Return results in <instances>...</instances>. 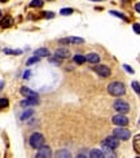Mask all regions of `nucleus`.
Here are the masks:
<instances>
[{
    "label": "nucleus",
    "instance_id": "1",
    "mask_svg": "<svg viewBox=\"0 0 140 158\" xmlns=\"http://www.w3.org/2000/svg\"><path fill=\"white\" fill-rule=\"evenodd\" d=\"M108 92L112 96L118 97V96H122L126 94V87L122 82H112L108 85Z\"/></svg>",
    "mask_w": 140,
    "mask_h": 158
},
{
    "label": "nucleus",
    "instance_id": "2",
    "mask_svg": "<svg viewBox=\"0 0 140 158\" xmlns=\"http://www.w3.org/2000/svg\"><path fill=\"white\" fill-rule=\"evenodd\" d=\"M29 143H30V145L31 148H34V149H39L40 147L44 145V136L42 134H39V132H34L31 136H30V139H29Z\"/></svg>",
    "mask_w": 140,
    "mask_h": 158
},
{
    "label": "nucleus",
    "instance_id": "3",
    "mask_svg": "<svg viewBox=\"0 0 140 158\" xmlns=\"http://www.w3.org/2000/svg\"><path fill=\"white\" fill-rule=\"evenodd\" d=\"M113 108H114L116 111H118V113L126 114V113H129V110H130V105L127 101L122 100V98H118V100H116L114 104H113Z\"/></svg>",
    "mask_w": 140,
    "mask_h": 158
},
{
    "label": "nucleus",
    "instance_id": "4",
    "mask_svg": "<svg viewBox=\"0 0 140 158\" xmlns=\"http://www.w3.org/2000/svg\"><path fill=\"white\" fill-rule=\"evenodd\" d=\"M113 135L118 137L119 140H129L131 137V132L127 128H125V126H118V128H114L113 130Z\"/></svg>",
    "mask_w": 140,
    "mask_h": 158
},
{
    "label": "nucleus",
    "instance_id": "5",
    "mask_svg": "<svg viewBox=\"0 0 140 158\" xmlns=\"http://www.w3.org/2000/svg\"><path fill=\"white\" fill-rule=\"evenodd\" d=\"M93 71H95L96 74H99L100 77H103V78H108L112 74L110 69L106 66V65H96V66H93Z\"/></svg>",
    "mask_w": 140,
    "mask_h": 158
},
{
    "label": "nucleus",
    "instance_id": "6",
    "mask_svg": "<svg viewBox=\"0 0 140 158\" xmlns=\"http://www.w3.org/2000/svg\"><path fill=\"white\" fill-rule=\"evenodd\" d=\"M112 122L116 124V126H127L129 124V118L126 117V115H123V114H117V115H114L113 117V119H112Z\"/></svg>",
    "mask_w": 140,
    "mask_h": 158
},
{
    "label": "nucleus",
    "instance_id": "7",
    "mask_svg": "<svg viewBox=\"0 0 140 158\" xmlns=\"http://www.w3.org/2000/svg\"><path fill=\"white\" fill-rule=\"evenodd\" d=\"M60 43L61 44H82L84 43V39L78 38V36H69V38L60 39Z\"/></svg>",
    "mask_w": 140,
    "mask_h": 158
},
{
    "label": "nucleus",
    "instance_id": "8",
    "mask_svg": "<svg viewBox=\"0 0 140 158\" xmlns=\"http://www.w3.org/2000/svg\"><path fill=\"white\" fill-rule=\"evenodd\" d=\"M104 144H106L108 147H110V148H113V149H116V148H118L119 147V139L118 137H116L114 135L113 136H108L106 139L103 141Z\"/></svg>",
    "mask_w": 140,
    "mask_h": 158
},
{
    "label": "nucleus",
    "instance_id": "9",
    "mask_svg": "<svg viewBox=\"0 0 140 158\" xmlns=\"http://www.w3.org/2000/svg\"><path fill=\"white\" fill-rule=\"evenodd\" d=\"M52 156V150L49 147H40L38 149V153H36V157L38 158H49Z\"/></svg>",
    "mask_w": 140,
    "mask_h": 158
},
{
    "label": "nucleus",
    "instance_id": "10",
    "mask_svg": "<svg viewBox=\"0 0 140 158\" xmlns=\"http://www.w3.org/2000/svg\"><path fill=\"white\" fill-rule=\"evenodd\" d=\"M19 92H21V95L22 96H25V97H28V98H38L39 96H38V94L35 91H32V89H30L29 87H21V89H19Z\"/></svg>",
    "mask_w": 140,
    "mask_h": 158
},
{
    "label": "nucleus",
    "instance_id": "11",
    "mask_svg": "<svg viewBox=\"0 0 140 158\" xmlns=\"http://www.w3.org/2000/svg\"><path fill=\"white\" fill-rule=\"evenodd\" d=\"M55 56L58 58H68L70 57V51L68 48H58L55 51Z\"/></svg>",
    "mask_w": 140,
    "mask_h": 158
},
{
    "label": "nucleus",
    "instance_id": "12",
    "mask_svg": "<svg viewBox=\"0 0 140 158\" xmlns=\"http://www.w3.org/2000/svg\"><path fill=\"white\" fill-rule=\"evenodd\" d=\"M39 104V98H28L21 101V106L22 108H28V106H32V105H38Z\"/></svg>",
    "mask_w": 140,
    "mask_h": 158
},
{
    "label": "nucleus",
    "instance_id": "13",
    "mask_svg": "<svg viewBox=\"0 0 140 158\" xmlns=\"http://www.w3.org/2000/svg\"><path fill=\"white\" fill-rule=\"evenodd\" d=\"M101 150L104 152V156L105 157H116V153H113V148L108 147L104 143H101Z\"/></svg>",
    "mask_w": 140,
    "mask_h": 158
},
{
    "label": "nucleus",
    "instance_id": "14",
    "mask_svg": "<svg viewBox=\"0 0 140 158\" xmlns=\"http://www.w3.org/2000/svg\"><path fill=\"white\" fill-rule=\"evenodd\" d=\"M86 61L90 64H97L100 61V56L97 53H88L86 55Z\"/></svg>",
    "mask_w": 140,
    "mask_h": 158
},
{
    "label": "nucleus",
    "instance_id": "15",
    "mask_svg": "<svg viewBox=\"0 0 140 158\" xmlns=\"http://www.w3.org/2000/svg\"><path fill=\"white\" fill-rule=\"evenodd\" d=\"M13 25V18L11 16H5L4 18H2V21H0V26L2 27H11Z\"/></svg>",
    "mask_w": 140,
    "mask_h": 158
},
{
    "label": "nucleus",
    "instance_id": "16",
    "mask_svg": "<svg viewBox=\"0 0 140 158\" xmlns=\"http://www.w3.org/2000/svg\"><path fill=\"white\" fill-rule=\"evenodd\" d=\"M34 55L38 56V57H48V56H51L49 51L47 48H38V49H35Z\"/></svg>",
    "mask_w": 140,
    "mask_h": 158
},
{
    "label": "nucleus",
    "instance_id": "17",
    "mask_svg": "<svg viewBox=\"0 0 140 158\" xmlns=\"http://www.w3.org/2000/svg\"><path fill=\"white\" fill-rule=\"evenodd\" d=\"M88 156L92 157V158H103V157H105L104 152L101 149H91V152L88 153Z\"/></svg>",
    "mask_w": 140,
    "mask_h": 158
},
{
    "label": "nucleus",
    "instance_id": "18",
    "mask_svg": "<svg viewBox=\"0 0 140 158\" xmlns=\"http://www.w3.org/2000/svg\"><path fill=\"white\" fill-rule=\"evenodd\" d=\"M57 158H61V157H65V158H69V157H71V153L69 152L68 149H60L58 152L55 154Z\"/></svg>",
    "mask_w": 140,
    "mask_h": 158
},
{
    "label": "nucleus",
    "instance_id": "19",
    "mask_svg": "<svg viewBox=\"0 0 140 158\" xmlns=\"http://www.w3.org/2000/svg\"><path fill=\"white\" fill-rule=\"evenodd\" d=\"M134 149L138 154H140V135L134 137Z\"/></svg>",
    "mask_w": 140,
    "mask_h": 158
},
{
    "label": "nucleus",
    "instance_id": "20",
    "mask_svg": "<svg viewBox=\"0 0 140 158\" xmlns=\"http://www.w3.org/2000/svg\"><path fill=\"white\" fill-rule=\"evenodd\" d=\"M74 61H75V64H78V65H82V64H84V61H86V56H83V55H75V56H74Z\"/></svg>",
    "mask_w": 140,
    "mask_h": 158
},
{
    "label": "nucleus",
    "instance_id": "21",
    "mask_svg": "<svg viewBox=\"0 0 140 158\" xmlns=\"http://www.w3.org/2000/svg\"><path fill=\"white\" fill-rule=\"evenodd\" d=\"M32 114H34V110H32V109L26 110L25 113H22V115H21V121H26V119H28V118H30Z\"/></svg>",
    "mask_w": 140,
    "mask_h": 158
},
{
    "label": "nucleus",
    "instance_id": "22",
    "mask_svg": "<svg viewBox=\"0 0 140 158\" xmlns=\"http://www.w3.org/2000/svg\"><path fill=\"white\" fill-rule=\"evenodd\" d=\"M43 4H44L43 0H32L30 3V6H32V8H40V6H43Z\"/></svg>",
    "mask_w": 140,
    "mask_h": 158
},
{
    "label": "nucleus",
    "instance_id": "23",
    "mask_svg": "<svg viewBox=\"0 0 140 158\" xmlns=\"http://www.w3.org/2000/svg\"><path fill=\"white\" fill-rule=\"evenodd\" d=\"M4 53H5V55H21V53H22V51H19V49H9V48H5V49H4Z\"/></svg>",
    "mask_w": 140,
    "mask_h": 158
},
{
    "label": "nucleus",
    "instance_id": "24",
    "mask_svg": "<svg viewBox=\"0 0 140 158\" xmlns=\"http://www.w3.org/2000/svg\"><path fill=\"white\" fill-rule=\"evenodd\" d=\"M109 13H110L112 16H116V17H118V18L123 19V21H129V19H127V17H126V16H123L122 13H119V12H116V10H110Z\"/></svg>",
    "mask_w": 140,
    "mask_h": 158
},
{
    "label": "nucleus",
    "instance_id": "25",
    "mask_svg": "<svg viewBox=\"0 0 140 158\" xmlns=\"http://www.w3.org/2000/svg\"><path fill=\"white\" fill-rule=\"evenodd\" d=\"M9 105V101H8V98H5V97H2L0 98V109H4L6 108Z\"/></svg>",
    "mask_w": 140,
    "mask_h": 158
},
{
    "label": "nucleus",
    "instance_id": "26",
    "mask_svg": "<svg viewBox=\"0 0 140 158\" xmlns=\"http://www.w3.org/2000/svg\"><path fill=\"white\" fill-rule=\"evenodd\" d=\"M71 13H73L71 8H62L61 10H60V15H62V16H70Z\"/></svg>",
    "mask_w": 140,
    "mask_h": 158
},
{
    "label": "nucleus",
    "instance_id": "27",
    "mask_svg": "<svg viewBox=\"0 0 140 158\" xmlns=\"http://www.w3.org/2000/svg\"><path fill=\"white\" fill-rule=\"evenodd\" d=\"M35 62H39V57L34 55V56H32L31 58H29V60H28V62H26V64H28V66H30V65L35 64Z\"/></svg>",
    "mask_w": 140,
    "mask_h": 158
},
{
    "label": "nucleus",
    "instance_id": "28",
    "mask_svg": "<svg viewBox=\"0 0 140 158\" xmlns=\"http://www.w3.org/2000/svg\"><path fill=\"white\" fill-rule=\"evenodd\" d=\"M131 85H132V88H134V91H135L136 94L140 96V84H139L138 82H132V83H131Z\"/></svg>",
    "mask_w": 140,
    "mask_h": 158
},
{
    "label": "nucleus",
    "instance_id": "29",
    "mask_svg": "<svg viewBox=\"0 0 140 158\" xmlns=\"http://www.w3.org/2000/svg\"><path fill=\"white\" fill-rule=\"evenodd\" d=\"M123 69L127 71V73H130V74H134V69H131L130 68V65H127V64H125L123 65Z\"/></svg>",
    "mask_w": 140,
    "mask_h": 158
},
{
    "label": "nucleus",
    "instance_id": "30",
    "mask_svg": "<svg viewBox=\"0 0 140 158\" xmlns=\"http://www.w3.org/2000/svg\"><path fill=\"white\" fill-rule=\"evenodd\" d=\"M132 29H134V31L136 32V34H140V25L139 23H134V25H132Z\"/></svg>",
    "mask_w": 140,
    "mask_h": 158
},
{
    "label": "nucleus",
    "instance_id": "31",
    "mask_svg": "<svg viewBox=\"0 0 140 158\" xmlns=\"http://www.w3.org/2000/svg\"><path fill=\"white\" fill-rule=\"evenodd\" d=\"M43 15H44V17L45 18H52V17H55V13H53V12H45V13H43Z\"/></svg>",
    "mask_w": 140,
    "mask_h": 158
},
{
    "label": "nucleus",
    "instance_id": "32",
    "mask_svg": "<svg viewBox=\"0 0 140 158\" xmlns=\"http://www.w3.org/2000/svg\"><path fill=\"white\" fill-rule=\"evenodd\" d=\"M30 75H31V71H30V70H26L25 73H23V78H25V79H29Z\"/></svg>",
    "mask_w": 140,
    "mask_h": 158
},
{
    "label": "nucleus",
    "instance_id": "33",
    "mask_svg": "<svg viewBox=\"0 0 140 158\" xmlns=\"http://www.w3.org/2000/svg\"><path fill=\"white\" fill-rule=\"evenodd\" d=\"M135 10H136L138 13H140V3H136V4H135Z\"/></svg>",
    "mask_w": 140,
    "mask_h": 158
},
{
    "label": "nucleus",
    "instance_id": "34",
    "mask_svg": "<svg viewBox=\"0 0 140 158\" xmlns=\"http://www.w3.org/2000/svg\"><path fill=\"white\" fill-rule=\"evenodd\" d=\"M3 87H4V82H3V81H0V91L3 89Z\"/></svg>",
    "mask_w": 140,
    "mask_h": 158
},
{
    "label": "nucleus",
    "instance_id": "35",
    "mask_svg": "<svg viewBox=\"0 0 140 158\" xmlns=\"http://www.w3.org/2000/svg\"><path fill=\"white\" fill-rule=\"evenodd\" d=\"M91 2H104V0H91Z\"/></svg>",
    "mask_w": 140,
    "mask_h": 158
},
{
    "label": "nucleus",
    "instance_id": "36",
    "mask_svg": "<svg viewBox=\"0 0 140 158\" xmlns=\"http://www.w3.org/2000/svg\"><path fill=\"white\" fill-rule=\"evenodd\" d=\"M5 2H8V0H0V3H5Z\"/></svg>",
    "mask_w": 140,
    "mask_h": 158
},
{
    "label": "nucleus",
    "instance_id": "37",
    "mask_svg": "<svg viewBox=\"0 0 140 158\" xmlns=\"http://www.w3.org/2000/svg\"><path fill=\"white\" fill-rule=\"evenodd\" d=\"M2 15H3V12H2V10H0V17H2Z\"/></svg>",
    "mask_w": 140,
    "mask_h": 158
}]
</instances>
